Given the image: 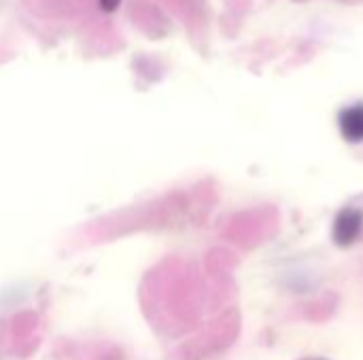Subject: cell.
<instances>
[{"label": "cell", "mask_w": 363, "mask_h": 360, "mask_svg": "<svg viewBox=\"0 0 363 360\" xmlns=\"http://www.w3.org/2000/svg\"><path fill=\"white\" fill-rule=\"evenodd\" d=\"M363 229V214L359 210L347 208L334 221V240L338 246H351Z\"/></svg>", "instance_id": "obj_1"}, {"label": "cell", "mask_w": 363, "mask_h": 360, "mask_svg": "<svg viewBox=\"0 0 363 360\" xmlns=\"http://www.w3.org/2000/svg\"><path fill=\"white\" fill-rule=\"evenodd\" d=\"M119 2H121V0H100V6H102L104 11H108V13H111V11H115V8H117V4H119Z\"/></svg>", "instance_id": "obj_3"}, {"label": "cell", "mask_w": 363, "mask_h": 360, "mask_svg": "<svg viewBox=\"0 0 363 360\" xmlns=\"http://www.w3.org/2000/svg\"><path fill=\"white\" fill-rule=\"evenodd\" d=\"M338 125L347 142H353V144L363 142V104L347 106L338 117Z\"/></svg>", "instance_id": "obj_2"}]
</instances>
